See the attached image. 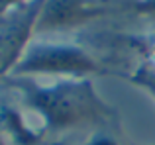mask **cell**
Returning <instances> with one entry per match:
<instances>
[{
    "label": "cell",
    "mask_w": 155,
    "mask_h": 145,
    "mask_svg": "<svg viewBox=\"0 0 155 145\" xmlns=\"http://www.w3.org/2000/svg\"><path fill=\"white\" fill-rule=\"evenodd\" d=\"M43 0H28L0 16V76H8L35 35Z\"/></svg>",
    "instance_id": "3957f363"
},
{
    "label": "cell",
    "mask_w": 155,
    "mask_h": 145,
    "mask_svg": "<svg viewBox=\"0 0 155 145\" xmlns=\"http://www.w3.org/2000/svg\"><path fill=\"white\" fill-rule=\"evenodd\" d=\"M122 79H126L128 82H132L134 86L141 88L143 92H147L149 96L155 100V69L149 65H140L130 72H122Z\"/></svg>",
    "instance_id": "52a82bcc"
},
{
    "label": "cell",
    "mask_w": 155,
    "mask_h": 145,
    "mask_svg": "<svg viewBox=\"0 0 155 145\" xmlns=\"http://www.w3.org/2000/svg\"><path fill=\"white\" fill-rule=\"evenodd\" d=\"M0 145H10V141L6 139V135H4V131H2V127H0Z\"/></svg>",
    "instance_id": "30bf717a"
},
{
    "label": "cell",
    "mask_w": 155,
    "mask_h": 145,
    "mask_svg": "<svg viewBox=\"0 0 155 145\" xmlns=\"http://www.w3.org/2000/svg\"><path fill=\"white\" fill-rule=\"evenodd\" d=\"M20 92L24 106L41 118V130L49 134L96 127L116 122L118 112L98 94L92 79H57L41 84L31 76H8Z\"/></svg>",
    "instance_id": "6da1fadb"
},
{
    "label": "cell",
    "mask_w": 155,
    "mask_h": 145,
    "mask_svg": "<svg viewBox=\"0 0 155 145\" xmlns=\"http://www.w3.org/2000/svg\"><path fill=\"white\" fill-rule=\"evenodd\" d=\"M112 0H43L35 34H53L81 27L84 24L112 14L118 8Z\"/></svg>",
    "instance_id": "277c9868"
},
{
    "label": "cell",
    "mask_w": 155,
    "mask_h": 145,
    "mask_svg": "<svg viewBox=\"0 0 155 145\" xmlns=\"http://www.w3.org/2000/svg\"><path fill=\"white\" fill-rule=\"evenodd\" d=\"M120 72L110 69L83 45L71 41L31 39L28 49L8 76H55V79H94Z\"/></svg>",
    "instance_id": "7a4b0ae2"
},
{
    "label": "cell",
    "mask_w": 155,
    "mask_h": 145,
    "mask_svg": "<svg viewBox=\"0 0 155 145\" xmlns=\"http://www.w3.org/2000/svg\"><path fill=\"white\" fill-rule=\"evenodd\" d=\"M128 8L132 14L155 22V0H132Z\"/></svg>",
    "instance_id": "9c48e42d"
},
{
    "label": "cell",
    "mask_w": 155,
    "mask_h": 145,
    "mask_svg": "<svg viewBox=\"0 0 155 145\" xmlns=\"http://www.w3.org/2000/svg\"><path fill=\"white\" fill-rule=\"evenodd\" d=\"M0 127L10 145H41L45 137V131L30 127L26 118L10 106L0 108Z\"/></svg>",
    "instance_id": "5b68a950"
},
{
    "label": "cell",
    "mask_w": 155,
    "mask_h": 145,
    "mask_svg": "<svg viewBox=\"0 0 155 145\" xmlns=\"http://www.w3.org/2000/svg\"><path fill=\"white\" fill-rule=\"evenodd\" d=\"M134 145H137V143H134Z\"/></svg>",
    "instance_id": "8fae6325"
},
{
    "label": "cell",
    "mask_w": 155,
    "mask_h": 145,
    "mask_svg": "<svg viewBox=\"0 0 155 145\" xmlns=\"http://www.w3.org/2000/svg\"><path fill=\"white\" fill-rule=\"evenodd\" d=\"M132 47L143 55V63L155 69V35L149 37H134Z\"/></svg>",
    "instance_id": "ba28073f"
},
{
    "label": "cell",
    "mask_w": 155,
    "mask_h": 145,
    "mask_svg": "<svg viewBox=\"0 0 155 145\" xmlns=\"http://www.w3.org/2000/svg\"><path fill=\"white\" fill-rule=\"evenodd\" d=\"M83 145H134V143H128L124 139L120 130V120H116V122L104 124V126L92 130Z\"/></svg>",
    "instance_id": "8992f818"
}]
</instances>
